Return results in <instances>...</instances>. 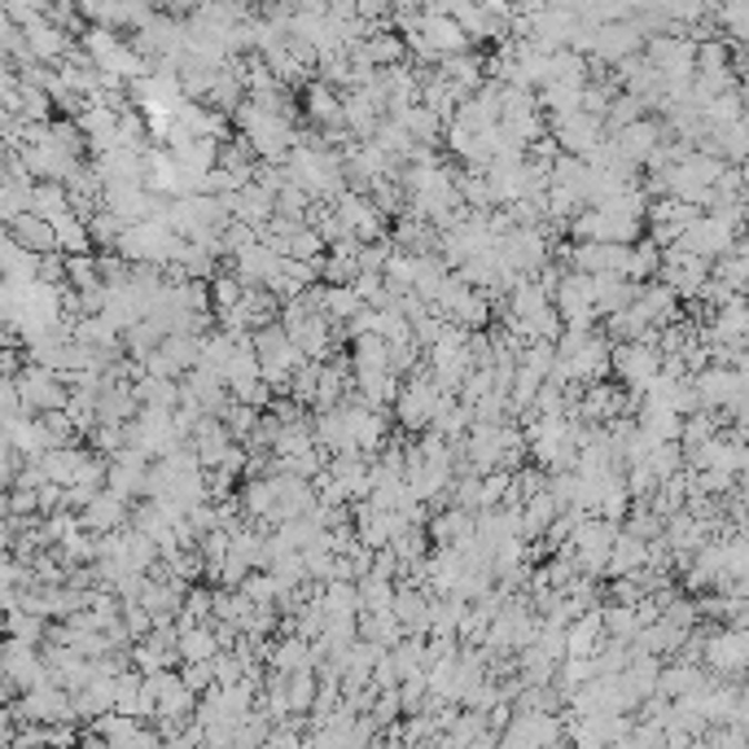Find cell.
I'll return each mask as SVG.
<instances>
[{
    "label": "cell",
    "mask_w": 749,
    "mask_h": 749,
    "mask_svg": "<svg viewBox=\"0 0 749 749\" xmlns=\"http://www.w3.org/2000/svg\"><path fill=\"white\" fill-rule=\"evenodd\" d=\"M737 241H741V228H732L728 220H719V216H697L692 224L679 232L675 246H683V250H692V254H701V259H719V254H728Z\"/></svg>",
    "instance_id": "cell-7"
},
{
    "label": "cell",
    "mask_w": 749,
    "mask_h": 749,
    "mask_svg": "<svg viewBox=\"0 0 749 749\" xmlns=\"http://www.w3.org/2000/svg\"><path fill=\"white\" fill-rule=\"evenodd\" d=\"M636 618H640V627H649V622H658L662 618V605L653 597H640L636 600Z\"/></svg>",
    "instance_id": "cell-55"
},
{
    "label": "cell",
    "mask_w": 749,
    "mask_h": 749,
    "mask_svg": "<svg viewBox=\"0 0 749 749\" xmlns=\"http://www.w3.org/2000/svg\"><path fill=\"white\" fill-rule=\"evenodd\" d=\"M299 557H302L307 579H316V583H329V579H333V552H329L324 543H307V548H299Z\"/></svg>",
    "instance_id": "cell-43"
},
{
    "label": "cell",
    "mask_w": 749,
    "mask_h": 749,
    "mask_svg": "<svg viewBox=\"0 0 749 749\" xmlns=\"http://www.w3.org/2000/svg\"><path fill=\"white\" fill-rule=\"evenodd\" d=\"M390 119H395V114H390ZM399 123L408 128V137H412L417 146H439V141H443V123H448V119H443V114H435L430 106L412 101V106L399 114Z\"/></svg>",
    "instance_id": "cell-22"
},
{
    "label": "cell",
    "mask_w": 749,
    "mask_h": 749,
    "mask_svg": "<svg viewBox=\"0 0 749 749\" xmlns=\"http://www.w3.org/2000/svg\"><path fill=\"white\" fill-rule=\"evenodd\" d=\"M268 671H302V667H311V649H307V640L302 636H277L272 631V645H268V662H263Z\"/></svg>",
    "instance_id": "cell-23"
},
{
    "label": "cell",
    "mask_w": 749,
    "mask_h": 749,
    "mask_svg": "<svg viewBox=\"0 0 749 749\" xmlns=\"http://www.w3.org/2000/svg\"><path fill=\"white\" fill-rule=\"evenodd\" d=\"M207 286H211V311H216V316H220V311H232V307L241 302V290H246V286H241V281H237L228 268H224V272H216Z\"/></svg>",
    "instance_id": "cell-42"
},
{
    "label": "cell",
    "mask_w": 749,
    "mask_h": 749,
    "mask_svg": "<svg viewBox=\"0 0 749 749\" xmlns=\"http://www.w3.org/2000/svg\"><path fill=\"white\" fill-rule=\"evenodd\" d=\"M9 237H13L22 250H31V254H49V250H58L53 224H49V220H40V216H31V211H22V216H13V220H9Z\"/></svg>",
    "instance_id": "cell-21"
},
{
    "label": "cell",
    "mask_w": 749,
    "mask_h": 749,
    "mask_svg": "<svg viewBox=\"0 0 749 749\" xmlns=\"http://www.w3.org/2000/svg\"><path fill=\"white\" fill-rule=\"evenodd\" d=\"M364 307V299L351 286H324V316L329 320H351Z\"/></svg>",
    "instance_id": "cell-41"
},
{
    "label": "cell",
    "mask_w": 749,
    "mask_h": 749,
    "mask_svg": "<svg viewBox=\"0 0 749 749\" xmlns=\"http://www.w3.org/2000/svg\"><path fill=\"white\" fill-rule=\"evenodd\" d=\"M645 561H649V539H640V535H631V530L618 526V535H613V543H609L605 575H631V570H640Z\"/></svg>",
    "instance_id": "cell-20"
},
{
    "label": "cell",
    "mask_w": 749,
    "mask_h": 749,
    "mask_svg": "<svg viewBox=\"0 0 749 749\" xmlns=\"http://www.w3.org/2000/svg\"><path fill=\"white\" fill-rule=\"evenodd\" d=\"M13 386H18L22 408H31V412H49V408H62V403H67V381H62L58 369H49V364H27V369H18Z\"/></svg>",
    "instance_id": "cell-4"
},
{
    "label": "cell",
    "mask_w": 749,
    "mask_h": 749,
    "mask_svg": "<svg viewBox=\"0 0 749 749\" xmlns=\"http://www.w3.org/2000/svg\"><path fill=\"white\" fill-rule=\"evenodd\" d=\"M311 448V417H299V421H281L277 426V439H272V456H299V451Z\"/></svg>",
    "instance_id": "cell-34"
},
{
    "label": "cell",
    "mask_w": 749,
    "mask_h": 749,
    "mask_svg": "<svg viewBox=\"0 0 749 749\" xmlns=\"http://www.w3.org/2000/svg\"><path fill=\"white\" fill-rule=\"evenodd\" d=\"M662 618H667V622H675V627H683V631L701 622V618H697V605H692V597H688V592H675V597L662 605Z\"/></svg>",
    "instance_id": "cell-48"
},
{
    "label": "cell",
    "mask_w": 749,
    "mask_h": 749,
    "mask_svg": "<svg viewBox=\"0 0 749 749\" xmlns=\"http://www.w3.org/2000/svg\"><path fill=\"white\" fill-rule=\"evenodd\" d=\"M658 263H662V246H653L649 237H636V241L627 246L622 277H627V281H653V277H658Z\"/></svg>",
    "instance_id": "cell-25"
},
{
    "label": "cell",
    "mask_w": 749,
    "mask_h": 749,
    "mask_svg": "<svg viewBox=\"0 0 749 749\" xmlns=\"http://www.w3.org/2000/svg\"><path fill=\"white\" fill-rule=\"evenodd\" d=\"M237 592H246L250 600H277V579H272L263 566H254V570L237 583Z\"/></svg>",
    "instance_id": "cell-47"
},
{
    "label": "cell",
    "mask_w": 749,
    "mask_h": 749,
    "mask_svg": "<svg viewBox=\"0 0 749 749\" xmlns=\"http://www.w3.org/2000/svg\"><path fill=\"white\" fill-rule=\"evenodd\" d=\"M390 246L408 250V254H435L439 250V228L430 220H412V216H395L390 228Z\"/></svg>",
    "instance_id": "cell-18"
},
{
    "label": "cell",
    "mask_w": 749,
    "mask_h": 749,
    "mask_svg": "<svg viewBox=\"0 0 749 749\" xmlns=\"http://www.w3.org/2000/svg\"><path fill=\"white\" fill-rule=\"evenodd\" d=\"M600 627H605V636H613V640H631V636L640 631L636 605H622V600H600Z\"/></svg>",
    "instance_id": "cell-31"
},
{
    "label": "cell",
    "mask_w": 749,
    "mask_h": 749,
    "mask_svg": "<svg viewBox=\"0 0 749 749\" xmlns=\"http://www.w3.org/2000/svg\"><path fill=\"white\" fill-rule=\"evenodd\" d=\"M426 535H430V543H456V548H465V543L473 539V513H469V509H460V505L430 509V518H426Z\"/></svg>",
    "instance_id": "cell-14"
},
{
    "label": "cell",
    "mask_w": 749,
    "mask_h": 749,
    "mask_svg": "<svg viewBox=\"0 0 749 749\" xmlns=\"http://www.w3.org/2000/svg\"><path fill=\"white\" fill-rule=\"evenodd\" d=\"M132 395H137V403H141V408H176V399H180V381H176V377L141 373L137 381H132Z\"/></svg>",
    "instance_id": "cell-26"
},
{
    "label": "cell",
    "mask_w": 749,
    "mask_h": 749,
    "mask_svg": "<svg viewBox=\"0 0 749 749\" xmlns=\"http://www.w3.org/2000/svg\"><path fill=\"white\" fill-rule=\"evenodd\" d=\"M128 509H132V500H123L119 491L101 487V491H97V496L79 509V526H83V530H92V535L119 530V526H128Z\"/></svg>",
    "instance_id": "cell-11"
},
{
    "label": "cell",
    "mask_w": 749,
    "mask_h": 749,
    "mask_svg": "<svg viewBox=\"0 0 749 749\" xmlns=\"http://www.w3.org/2000/svg\"><path fill=\"white\" fill-rule=\"evenodd\" d=\"M600 640H605V627H600V605L592 609H583V613H575L570 618V627H566V653H575V658H592L600 649Z\"/></svg>",
    "instance_id": "cell-19"
},
{
    "label": "cell",
    "mask_w": 749,
    "mask_h": 749,
    "mask_svg": "<svg viewBox=\"0 0 749 749\" xmlns=\"http://www.w3.org/2000/svg\"><path fill=\"white\" fill-rule=\"evenodd\" d=\"M552 307L561 316V324H597V307H592V277L566 268L557 290H552Z\"/></svg>",
    "instance_id": "cell-6"
},
{
    "label": "cell",
    "mask_w": 749,
    "mask_h": 749,
    "mask_svg": "<svg viewBox=\"0 0 749 749\" xmlns=\"http://www.w3.org/2000/svg\"><path fill=\"white\" fill-rule=\"evenodd\" d=\"M561 741H566L561 710H539V715L513 710V719L500 732V746H561Z\"/></svg>",
    "instance_id": "cell-3"
},
{
    "label": "cell",
    "mask_w": 749,
    "mask_h": 749,
    "mask_svg": "<svg viewBox=\"0 0 749 749\" xmlns=\"http://www.w3.org/2000/svg\"><path fill=\"white\" fill-rule=\"evenodd\" d=\"M198 333H180V329H171V333H162V342H158V351L184 373V369H193L198 364Z\"/></svg>",
    "instance_id": "cell-33"
},
{
    "label": "cell",
    "mask_w": 749,
    "mask_h": 749,
    "mask_svg": "<svg viewBox=\"0 0 749 749\" xmlns=\"http://www.w3.org/2000/svg\"><path fill=\"white\" fill-rule=\"evenodd\" d=\"M557 513H561V509H557V500L548 496V487L530 491V496L522 500V509H518V518H522V539H539Z\"/></svg>",
    "instance_id": "cell-24"
},
{
    "label": "cell",
    "mask_w": 749,
    "mask_h": 749,
    "mask_svg": "<svg viewBox=\"0 0 749 749\" xmlns=\"http://www.w3.org/2000/svg\"><path fill=\"white\" fill-rule=\"evenodd\" d=\"M710 277H715V281H723L728 290L746 294V281H749V254H746V246L737 241V246H732L728 254L710 259Z\"/></svg>",
    "instance_id": "cell-29"
},
{
    "label": "cell",
    "mask_w": 749,
    "mask_h": 749,
    "mask_svg": "<svg viewBox=\"0 0 749 749\" xmlns=\"http://www.w3.org/2000/svg\"><path fill=\"white\" fill-rule=\"evenodd\" d=\"M443 324H448V320H443L439 311H426L421 320H412V342H417L421 351H430V347L439 342V333H443Z\"/></svg>",
    "instance_id": "cell-49"
},
{
    "label": "cell",
    "mask_w": 749,
    "mask_h": 749,
    "mask_svg": "<svg viewBox=\"0 0 749 749\" xmlns=\"http://www.w3.org/2000/svg\"><path fill=\"white\" fill-rule=\"evenodd\" d=\"M662 137H667V128H662L658 119L640 114L636 123H627V128H618V132H613V146L622 150V158H631V162L640 167V162L649 158V150H653V146H658Z\"/></svg>",
    "instance_id": "cell-17"
},
{
    "label": "cell",
    "mask_w": 749,
    "mask_h": 749,
    "mask_svg": "<svg viewBox=\"0 0 749 749\" xmlns=\"http://www.w3.org/2000/svg\"><path fill=\"white\" fill-rule=\"evenodd\" d=\"M373 141H377V146H381V150H386V153H390V158H403V153H408V150H412V146H417V141L408 137V128H403L399 119H390V114H381V119H377Z\"/></svg>",
    "instance_id": "cell-38"
},
{
    "label": "cell",
    "mask_w": 749,
    "mask_h": 749,
    "mask_svg": "<svg viewBox=\"0 0 749 749\" xmlns=\"http://www.w3.org/2000/svg\"><path fill=\"white\" fill-rule=\"evenodd\" d=\"M97 4H101V0H76V9H79V13H92Z\"/></svg>",
    "instance_id": "cell-57"
},
{
    "label": "cell",
    "mask_w": 749,
    "mask_h": 749,
    "mask_svg": "<svg viewBox=\"0 0 749 749\" xmlns=\"http://www.w3.org/2000/svg\"><path fill=\"white\" fill-rule=\"evenodd\" d=\"M609 338L600 333V329H592L588 333V342L575 351V356H557V360H566V373H570V381H600V377H609Z\"/></svg>",
    "instance_id": "cell-12"
},
{
    "label": "cell",
    "mask_w": 749,
    "mask_h": 749,
    "mask_svg": "<svg viewBox=\"0 0 749 749\" xmlns=\"http://www.w3.org/2000/svg\"><path fill=\"white\" fill-rule=\"evenodd\" d=\"M141 369H146V373H153V377H180V369H176V364H171V360H167L158 347H153L150 356H141Z\"/></svg>",
    "instance_id": "cell-53"
},
{
    "label": "cell",
    "mask_w": 749,
    "mask_h": 749,
    "mask_svg": "<svg viewBox=\"0 0 749 749\" xmlns=\"http://www.w3.org/2000/svg\"><path fill=\"white\" fill-rule=\"evenodd\" d=\"M180 679H184V688H189V692H207V688L216 683V675H211V658H207V662H184V667H180Z\"/></svg>",
    "instance_id": "cell-51"
},
{
    "label": "cell",
    "mask_w": 749,
    "mask_h": 749,
    "mask_svg": "<svg viewBox=\"0 0 749 749\" xmlns=\"http://www.w3.org/2000/svg\"><path fill=\"white\" fill-rule=\"evenodd\" d=\"M640 49H645V36L636 31L631 18H622V22H600L588 58L600 62V67H618L622 58H631V53H640Z\"/></svg>",
    "instance_id": "cell-8"
},
{
    "label": "cell",
    "mask_w": 749,
    "mask_h": 749,
    "mask_svg": "<svg viewBox=\"0 0 749 749\" xmlns=\"http://www.w3.org/2000/svg\"><path fill=\"white\" fill-rule=\"evenodd\" d=\"M9 543H13V526L0 518V552H9Z\"/></svg>",
    "instance_id": "cell-56"
},
{
    "label": "cell",
    "mask_w": 749,
    "mask_h": 749,
    "mask_svg": "<svg viewBox=\"0 0 749 749\" xmlns=\"http://www.w3.org/2000/svg\"><path fill=\"white\" fill-rule=\"evenodd\" d=\"M386 254H390V237H381V241H360L356 263H360V272H381Z\"/></svg>",
    "instance_id": "cell-50"
},
{
    "label": "cell",
    "mask_w": 749,
    "mask_h": 749,
    "mask_svg": "<svg viewBox=\"0 0 749 749\" xmlns=\"http://www.w3.org/2000/svg\"><path fill=\"white\" fill-rule=\"evenodd\" d=\"M286 333H290V342L299 347L307 360H329L333 356V320L324 316V311H307L302 320L294 324H286Z\"/></svg>",
    "instance_id": "cell-9"
},
{
    "label": "cell",
    "mask_w": 749,
    "mask_h": 749,
    "mask_svg": "<svg viewBox=\"0 0 749 749\" xmlns=\"http://www.w3.org/2000/svg\"><path fill=\"white\" fill-rule=\"evenodd\" d=\"M277 263H281V254L268 250L263 241H250L246 250L228 254V272H232L241 286H268V277L277 272Z\"/></svg>",
    "instance_id": "cell-13"
},
{
    "label": "cell",
    "mask_w": 749,
    "mask_h": 749,
    "mask_svg": "<svg viewBox=\"0 0 749 749\" xmlns=\"http://www.w3.org/2000/svg\"><path fill=\"white\" fill-rule=\"evenodd\" d=\"M600 333H605L609 342H636V338L645 333V320H640L636 307H622V311L600 316Z\"/></svg>",
    "instance_id": "cell-32"
},
{
    "label": "cell",
    "mask_w": 749,
    "mask_h": 749,
    "mask_svg": "<svg viewBox=\"0 0 749 749\" xmlns=\"http://www.w3.org/2000/svg\"><path fill=\"white\" fill-rule=\"evenodd\" d=\"M220 421H224L228 435H232V439L241 443V439H246V435L254 430V421H259V408H250V403L232 399V403H228V408H224V417H220Z\"/></svg>",
    "instance_id": "cell-45"
},
{
    "label": "cell",
    "mask_w": 749,
    "mask_h": 749,
    "mask_svg": "<svg viewBox=\"0 0 749 749\" xmlns=\"http://www.w3.org/2000/svg\"><path fill=\"white\" fill-rule=\"evenodd\" d=\"M645 460H649V469L658 473V482H662V478H671V473H679V469L688 465V460H683V448H679L675 439H667V443H658V448L649 451Z\"/></svg>",
    "instance_id": "cell-44"
},
{
    "label": "cell",
    "mask_w": 749,
    "mask_h": 749,
    "mask_svg": "<svg viewBox=\"0 0 749 749\" xmlns=\"http://www.w3.org/2000/svg\"><path fill=\"white\" fill-rule=\"evenodd\" d=\"M417 36L426 40V49L435 53V62L439 58H448V53H460V49H473V40L465 36V27L451 18V13H426L421 9V27H417Z\"/></svg>",
    "instance_id": "cell-10"
},
{
    "label": "cell",
    "mask_w": 749,
    "mask_h": 749,
    "mask_svg": "<svg viewBox=\"0 0 749 749\" xmlns=\"http://www.w3.org/2000/svg\"><path fill=\"white\" fill-rule=\"evenodd\" d=\"M364 369H390V342L381 333L351 338V373H364Z\"/></svg>",
    "instance_id": "cell-28"
},
{
    "label": "cell",
    "mask_w": 749,
    "mask_h": 749,
    "mask_svg": "<svg viewBox=\"0 0 749 749\" xmlns=\"http://www.w3.org/2000/svg\"><path fill=\"white\" fill-rule=\"evenodd\" d=\"M286 697H290V710H294V715H307L311 701H316V671L302 667V671L286 675Z\"/></svg>",
    "instance_id": "cell-40"
},
{
    "label": "cell",
    "mask_w": 749,
    "mask_h": 749,
    "mask_svg": "<svg viewBox=\"0 0 749 749\" xmlns=\"http://www.w3.org/2000/svg\"><path fill=\"white\" fill-rule=\"evenodd\" d=\"M631 307L640 311V320H645V324H671V320L683 316V311H679V299H675V290L667 286V281H658V277L640 286V294H636Z\"/></svg>",
    "instance_id": "cell-16"
},
{
    "label": "cell",
    "mask_w": 749,
    "mask_h": 749,
    "mask_svg": "<svg viewBox=\"0 0 749 749\" xmlns=\"http://www.w3.org/2000/svg\"><path fill=\"white\" fill-rule=\"evenodd\" d=\"M83 224H88V241H92L97 250H114V241H119V232H123V220H119L114 211H106V207H97Z\"/></svg>",
    "instance_id": "cell-39"
},
{
    "label": "cell",
    "mask_w": 749,
    "mask_h": 749,
    "mask_svg": "<svg viewBox=\"0 0 749 749\" xmlns=\"http://www.w3.org/2000/svg\"><path fill=\"white\" fill-rule=\"evenodd\" d=\"M307 211H311V198L302 193L299 184H281V189H277V216L307 224Z\"/></svg>",
    "instance_id": "cell-46"
},
{
    "label": "cell",
    "mask_w": 749,
    "mask_h": 749,
    "mask_svg": "<svg viewBox=\"0 0 749 749\" xmlns=\"http://www.w3.org/2000/svg\"><path fill=\"white\" fill-rule=\"evenodd\" d=\"M216 649H220V645H216V627H211V622H193V627H184V631L176 636L180 662H207Z\"/></svg>",
    "instance_id": "cell-27"
},
{
    "label": "cell",
    "mask_w": 749,
    "mask_h": 749,
    "mask_svg": "<svg viewBox=\"0 0 749 749\" xmlns=\"http://www.w3.org/2000/svg\"><path fill=\"white\" fill-rule=\"evenodd\" d=\"M543 119H548V132L561 146V153H579L583 158L605 137V123L588 110H561V114H543Z\"/></svg>",
    "instance_id": "cell-5"
},
{
    "label": "cell",
    "mask_w": 749,
    "mask_h": 749,
    "mask_svg": "<svg viewBox=\"0 0 749 749\" xmlns=\"http://www.w3.org/2000/svg\"><path fill=\"white\" fill-rule=\"evenodd\" d=\"M369 575H381V579H399V557L381 543V548H373V566H369Z\"/></svg>",
    "instance_id": "cell-52"
},
{
    "label": "cell",
    "mask_w": 749,
    "mask_h": 749,
    "mask_svg": "<svg viewBox=\"0 0 749 749\" xmlns=\"http://www.w3.org/2000/svg\"><path fill=\"white\" fill-rule=\"evenodd\" d=\"M356 13L369 22H386L390 18V0H356Z\"/></svg>",
    "instance_id": "cell-54"
},
{
    "label": "cell",
    "mask_w": 749,
    "mask_h": 749,
    "mask_svg": "<svg viewBox=\"0 0 749 749\" xmlns=\"http://www.w3.org/2000/svg\"><path fill=\"white\" fill-rule=\"evenodd\" d=\"M386 548H390V552L399 557V566H403V561H417V557L430 552V535H426V526H403V530L390 535Z\"/></svg>",
    "instance_id": "cell-37"
},
{
    "label": "cell",
    "mask_w": 749,
    "mask_h": 749,
    "mask_svg": "<svg viewBox=\"0 0 749 749\" xmlns=\"http://www.w3.org/2000/svg\"><path fill=\"white\" fill-rule=\"evenodd\" d=\"M189 448H193V456H198V465L202 469H211V465H220V456L228 451V443H232V435L224 430V421L220 417H198L193 421V430H189V439H184Z\"/></svg>",
    "instance_id": "cell-15"
},
{
    "label": "cell",
    "mask_w": 749,
    "mask_h": 749,
    "mask_svg": "<svg viewBox=\"0 0 749 749\" xmlns=\"http://www.w3.org/2000/svg\"><path fill=\"white\" fill-rule=\"evenodd\" d=\"M320 605H324V613H360L356 579H329V583H320Z\"/></svg>",
    "instance_id": "cell-35"
},
{
    "label": "cell",
    "mask_w": 749,
    "mask_h": 749,
    "mask_svg": "<svg viewBox=\"0 0 749 749\" xmlns=\"http://www.w3.org/2000/svg\"><path fill=\"white\" fill-rule=\"evenodd\" d=\"M701 667L723 679H741L749 667V631L746 627H710L701 645Z\"/></svg>",
    "instance_id": "cell-1"
},
{
    "label": "cell",
    "mask_w": 749,
    "mask_h": 749,
    "mask_svg": "<svg viewBox=\"0 0 749 749\" xmlns=\"http://www.w3.org/2000/svg\"><path fill=\"white\" fill-rule=\"evenodd\" d=\"M53 224V237H58V250L62 254H79V250H92V241H88V224H83V216L79 211H62V216H53L49 220Z\"/></svg>",
    "instance_id": "cell-30"
},
{
    "label": "cell",
    "mask_w": 749,
    "mask_h": 749,
    "mask_svg": "<svg viewBox=\"0 0 749 749\" xmlns=\"http://www.w3.org/2000/svg\"><path fill=\"white\" fill-rule=\"evenodd\" d=\"M364 193H369V202H373L386 220H395V216L403 211V184H399L395 176H377V180H369Z\"/></svg>",
    "instance_id": "cell-36"
},
{
    "label": "cell",
    "mask_w": 749,
    "mask_h": 749,
    "mask_svg": "<svg viewBox=\"0 0 749 749\" xmlns=\"http://www.w3.org/2000/svg\"><path fill=\"white\" fill-rule=\"evenodd\" d=\"M658 369H662V351L649 347V342H613L609 347V373L627 390H645Z\"/></svg>",
    "instance_id": "cell-2"
}]
</instances>
